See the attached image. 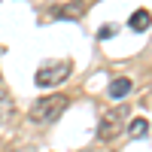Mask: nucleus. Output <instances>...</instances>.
I'll return each mask as SVG.
<instances>
[{
  "label": "nucleus",
  "mask_w": 152,
  "mask_h": 152,
  "mask_svg": "<svg viewBox=\"0 0 152 152\" xmlns=\"http://www.w3.org/2000/svg\"><path fill=\"white\" fill-rule=\"evenodd\" d=\"M67 104H70V100L64 94H49L43 100H37V104L31 107V122H37V125L55 122V119H61V113L67 110Z\"/></svg>",
  "instance_id": "f257e3e1"
},
{
  "label": "nucleus",
  "mask_w": 152,
  "mask_h": 152,
  "mask_svg": "<svg viewBox=\"0 0 152 152\" xmlns=\"http://www.w3.org/2000/svg\"><path fill=\"white\" fill-rule=\"evenodd\" d=\"M70 73H73V64H70V61H55V64H43L40 70H37L34 82L40 85V88H55V85H61V82H67Z\"/></svg>",
  "instance_id": "f03ea898"
},
{
  "label": "nucleus",
  "mask_w": 152,
  "mask_h": 152,
  "mask_svg": "<svg viewBox=\"0 0 152 152\" xmlns=\"http://www.w3.org/2000/svg\"><path fill=\"white\" fill-rule=\"evenodd\" d=\"M122 110H110V113H104V119L97 122V137L100 140H113L119 131H122Z\"/></svg>",
  "instance_id": "7ed1b4c3"
},
{
  "label": "nucleus",
  "mask_w": 152,
  "mask_h": 152,
  "mask_svg": "<svg viewBox=\"0 0 152 152\" xmlns=\"http://www.w3.org/2000/svg\"><path fill=\"white\" fill-rule=\"evenodd\" d=\"M107 94L113 100H125V97L131 94V79H128V76H116V79L107 85Z\"/></svg>",
  "instance_id": "20e7f679"
},
{
  "label": "nucleus",
  "mask_w": 152,
  "mask_h": 152,
  "mask_svg": "<svg viewBox=\"0 0 152 152\" xmlns=\"http://www.w3.org/2000/svg\"><path fill=\"white\" fill-rule=\"evenodd\" d=\"M82 12H85V3H82V0H73V3L55 6V9H52V15H55V18H79Z\"/></svg>",
  "instance_id": "39448f33"
},
{
  "label": "nucleus",
  "mask_w": 152,
  "mask_h": 152,
  "mask_svg": "<svg viewBox=\"0 0 152 152\" xmlns=\"http://www.w3.org/2000/svg\"><path fill=\"white\" fill-rule=\"evenodd\" d=\"M128 24H131V31H137V34H143V31H149L152 28V15L146 9H137V12H131V18H128Z\"/></svg>",
  "instance_id": "423d86ee"
},
{
  "label": "nucleus",
  "mask_w": 152,
  "mask_h": 152,
  "mask_svg": "<svg viewBox=\"0 0 152 152\" xmlns=\"http://www.w3.org/2000/svg\"><path fill=\"white\" fill-rule=\"evenodd\" d=\"M149 131V122L146 119H131V125H128V137H134V140H137V137H143Z\"/></svg>",
  "instance_id": "0eeeda50"
},
{
  "label": "nucleus",
  "mask_w": 152,
  "mask_h": 152,
  "mask_svg": "<svg viewBox=\"0 0 152 152\" xmlns=\"http://www.w3.org/2000/svg\"><path fill=\"white\" fill-rule=\"evenodd\" d=\"M0 104H9V100H6V91H3V88H0Z\"/></svg>",
  "instance_id": "6e6552de"
}]
</instances>
